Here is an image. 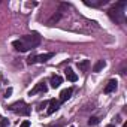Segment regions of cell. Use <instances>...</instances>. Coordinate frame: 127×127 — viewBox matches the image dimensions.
<instances>
[{"label":"cell","instance_id":"obj_5","mask_svg":"<svg viewBox=\"0 0 127 127\" xmlns=\"http://www.w3.org/2000/svg\"><path fill=\"white\" fill-rule=\"evenodd\" d=\"M60 100H55V99H51L49 102H48V109H46V114L48 115H51V114H54L58 108H60Z\"/></svg>","mask_w":127,"mask_h":127},{"label":"cell","instance_id":"obj_9","mask_svg":"<svg viewBox=\"0 0 127 127\" xmlns=\"http://www.w3.org/2000/svg\"><path fill=\"white\" fill-rule=\"evenodd\" d=\"M61 82H63V79H61V76H58V75H52L51 79H49V84H51L52 88H58V87L61 85Z\"/></svg>","mask_w":127,"mask_h":127},{"label":"cell","instance_id":"obj_14","mask_svg":"<svg viewBox=\"0 0 127 127\" xmlns=\"http://www.w3.org/2000/svg\"><path fill=\"white\" fill-rule=\"evenodd\" d=\"M97 123H99V118H97V117H91V118L88 120V124H90V126H96Z\"/></svg>","mask_w":127,"mask_h":127},{"label":"cell","instance_id":"obj_1","mask_svg":"<svg viewBox=\"0 0 127 127\" xmlns=\"http://www.w3.org/2000/svg\"><path fill=\"white\" fill-rule=\"evenodd\" d=\"M14 48L20 52H26V51H30V49H34L40 45V36L37 33H33V34H26V36H21L18 40H14L12 42Z\"/></svg>","mask_w":127,"mask_h":127},{"label":"cell","instance_id":"obj_11","mask_svg":"<svg viewBox=\"0 0 127 127\" xmlns=\"http://www.w3.org/2000/svg\"><path fill=\"white\" fill-rule=\"evenodd\" d=\"M106 67V61L105 60H99L96 64L93 66V72H100L102 69H105Z\"/></svg>","mask_w":127,"mask_h":127},{"label":"cell","instance_id":"obj_12","mask_svg":"<svg viewBox=\"0 0 127 127\" xmlns=\"http://www.w3.org/2000/svg\"><path fill=\"white\" fill-rule=\"evenodd\" d=\"M88 66H90V60H82V61L78 63V69H79L81 72H87Z\"/></svg>","mask_w":127,"mask_h":127},{"label":"cell","instance_id":"obj_16","mask_svg":"<svg viewBox=\"0 0 127 127\" xmlns=\"http://www.w3.org/2000/svg\"><path fill=\"white\" fill-rule=\"evenodd\" d=\"M20 127H30V121H27V120H26V121H23Z\"/></svg>","mask_w":127,"mask_h":127},{"label":"cell","instance_id":"obj_15","mask_svg":"<svg viewBox=\"0 0 127 127\" xmlns=\"http://www.w3.org/2000/svg\"><path fill=\"white\" fill-rule=\"evenodd\" d=\"M8 126H9V121L6 118H3L2 121H0V127H8Z\"/></svg>","mask_w":127,"mask_h":127},{"label":"cell","instance_id":"obj_3","mask_svg":"<svg viewBox=\"0 0 127 127\" xmlns=\"http://www.w3.org/2000/svg\"><path fill=\"white\" fill-rule=\"evenodd\" d=\"M9 109H11L14 114H18V115H24V117L30 115V106H29L26 102H23V100H18V102L12 103V105L9 106Z\"/></svg>","mask_w":127,"mask_h":127},{"label":"cell","instance_id":"obj_13","mask_svg":"<svg viewBox=\"0 0 127 127\" xmlns=\"http://www.w3.org/2000/svg\"><path fill=\"white\" fill-rule=\"evenodd\" d=\"M27 63H29V64H34V63H36V54H32L27 58Z\"/></svg>","mask_w":127,"mask_h":127},{"label":"cell","instance_id":"obj_4","mask_svg":"<svg viewBox=\"0 0 127 127\" xmlns=\"http://www.w3.org/2000/svg\"><path fill=\"white\" fill-rule=\"evenodd\" d=\"M46 90H48L46 82H45V81H40L39 84H36V85H34V88H33V90H30V91H29V96H34V94H37V93H46Z\"/></svg>","mask_w":127,"mask_h":127},{"label":"cell","instance_id":"obj_8","mask_svg":"<svg viewBox=\"0 0 127 127\" xmlns=\"http://www.w3.org/2000/svg\"><path fill=\"white\" fill-rule=\"evenodd\" d=\"M72 93H73V90H72V88H66V90H63V91L60 93V103H61V102L69 100V99H70V96H72Z\"/></svg>","mask_w":127,"mask_h":127},{"label":"cell","instance_id":"obj_6","mask_svg":"<svg viewBox=\"0 0 127 127\" xmlns=\"http://www.w3.org/2000/svg\"><path fill=\"white\" fill-rule=\"evenodd\" d=\"M117 79H109L108 82H106V85H105V88H103V93L105 94H109V93H114L115 90H117Z\"/></svg>","mask_w":127,"mask_h":127},{"label":"cell","instance_id":"obj_7","mask_svg":"<svg viewBox=\"0 0 127 127\" xmlns=\"http://www.w3.org/2000/svg\"><path fill=\"white\" fill-rule=\"evenodd\" d=\"M54 57V52H45V54H39L36 55V63H46L48 60H51Z\"/></svg>","mask_w":127,"mask_h":127},{"label":"cell","instance_id":"obj_20","mask_svg":"<svg viewBox=\"0 0 127 127\" xmlns=\"http://www.w3.org/2000/svg\"><path fill=\"white\" fill-rule=\"evenodd\" d=\"M51 127H60V126H51Z\"/></svg>","mask_w":127,"mask_h":127},{"label":"cell","instance_id":"obj_18","mask_svg":"<svg viewBox=\"0 0 127 127\" xmlns=\"http://www.w3.org/2000/svg\"><path fill=\"white\" fill-rule=\"evenodd\" d=\"M106 127H115V126H112V124H108V126H106Z\"/></svg>","mask_w":127,"mask_h":127},{"label":"cell","instance_id":"obj_2","mask_svg":"<svg viewBox=\"0 0 127 127\" xmlns=\"http://www.w3.org/2000/svg\"><path fill=\"white\" fill-rule=\"evenodd\" d=\"M126 8H127V2H126V0L115 3V5L108 11L109 18H111L115 24H123V23L126 21Z\"/></svg>","mask_w":127,"mask_h":127},{"label":"cell","instance_id":"obj_17","mask_svg":"<svg viewBox=\"0 0 127 127\" xmlns=\"http://www.w3.org/2000/svg\"><path fill=\"white\" fill-rule=\"evenodd\" d=\"M11 94H12V88H8V90H6V93H5V97H9Z\"/></svg>","mask_w":127,"mask_h":127},{"label":"cell","instance_id":"obj_21","mask_svg":"<svg viewBox=\"0 0 127 127\" xmlns=\"http://www.w3.org/2000/svg\"><path fill=\"white\" fill-rule=\"evenodd\" d=\"M70 127H73V126H70Z\"/></svg>","mask_w":127,"mask_h":127},{"label":"cell","instance_id":"obj_19","mask_svg":"<svg viewBox=\"0 0 127 127\" xmlns=\"http://www.w3.org/2000/svg\"><path fill=\"white\" fill-rule=\"evenodd\" d=\"M123 127H127V123H124V124H123Z\"/></svg>","mask_w":127,"mask_h":127},{"label":"cell","instance_id":"obj_10","mask_svg":"<svg viewBox=\"0 0 127 127\" xmlns=\"http://www.w3.org/2000/svg\"><path fill=\"white\" fill-rule=\"evenodd\" d=\"M64 75H66V78H67V81H70V82H75V81H78V75L70 69V67H67L66 70H64Z\"/></svg>","mask_w":127,"mask_h":127}]
</instances>
